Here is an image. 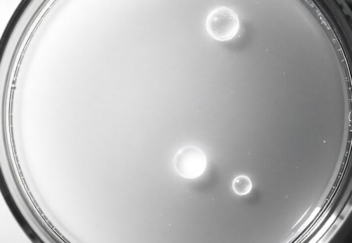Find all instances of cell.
<instances>
[{
  "instance_id": "277c9868",
  "label": "cell",
  "mask_w": 352,
  "mask_h": 243,
  "mask_svg": "<svg viewBox=\"0 0 352 243\" xmlns=\"http://www.w3.org/2000/svg\"><path fill=\"white\" fill-rule=\"evenodd\" d=\"M232 187L236 194L243 196L248 194L251 191L252 184L248 177L241 175L234 178Z\"/></svg>"
},
{
  "instance_id": "3957f363",
  "label": "cell",
  "mask_w": 352,
  "mask_h": 243,
  "mask_svg": "<svg viewBox=\"0 0 352 243\" xmlns=\"http://www.w3.org/2000/svg\"><path fill=\"white\" fill-rule=\"evenodd\" d=\"M351 204H349L348 202L343 209L340 216L336 219H335L334 220L335 221L332 223L333 224L329 227L330 229L326 232L325 234H324L321 237V239L318 240V242H327L332 238L337 230L343 223L346 218L350 212L351 208Z\"/></svg>"
},
{
  "instance_id": "6da1fadb",
  "label": "cell",
  "mask_w": 352,
  "mask_h": 243,
  "mask_svg": "<svg viewBox=\"0 0 352 243\" xmlns=\"http://www.w3.org/2000/svg\"><path fill=\"white\" fill-rule=\"evenodd\" d=\"M240 26L237 14L231 9L220 6L213 9L206 20L209 34L221 41L231 39L237 33Z\"/></svg>"
},
{
  "instance_id": "5b68a950",
  "label": "cell",
  "mask_w": 352,
  "mask_h": 243,
  "mask_svg": "<svg viewBox=\"0 0 352 243\" xmlns=\"http://www.w3.org/2000/svg\"><path fill=\"white\" fill-rule=\"evenodd\" d=\"M346 197L345 196L344 198H343L341 202H340V204L338 205L333 213L330 216L329 218L327 220V221L325 223L319 231L316 234V235L309 241L310 242H315L318 241L324 235V234L328 230V228H329V227L332 224L337 215L339 214L340 209L344 204V203L342 202L346 199Z\"/></svg>"
},
{
  "instance_id": "7a4b0ae2",
  "label": "cell",
  "mask_w": 352,
  "mask_h": 243,
  "mask_svg": "<svg viewBox=\"0 0 352 243\" xmlns=\"http://www.w3.org/2000/svg\"><path fill=\"white\" fill-rule=\"evenodd\" d=\"M173 166L182 177L192 179L201 176L207 167V158L199 148L191 145L184 146L175 153Z\"/></svg>"
},
{
  "instance_id": "8992f818",
  "label": "cell",
  "mask_w": 352,
  "mask_h": 243,
  "mask_svg": "<svg viewBox=\"0 0 352 243\" xmlns=\"http://www.w3.org/2000/svg\"><path fill=\"white\" fill-rule=\"evenodd\" d=\"M320 209V208H319V207H317L315 208V209L314 210L313 212H312L311 215L310 216V217L306 220V221L301 227L300 229L299 230V231L300 230L304 229L312 221V220L315 217L316 214L318 213Z\"/></svg>"
}]
</instances>
